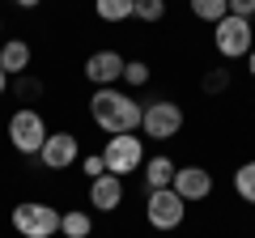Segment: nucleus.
<instances>
[{
    "mask_svg": "<svg viewBox=\"0 0 255 238\" xmlns=\"http://www.w3.org/2000/svg\"><path fill=\"white\" fill-rule=\"evenodd\" d=\"M140 115H145V102H136L128 90H94L90 98V119L98 123L107 136H124V132H140Z\"/></svg>",
    "mask_w": 255,
    "mask_h": 238,
    "instance_id": "obj_1",
    "label": "nucleus"
},
{
    "mask_svg": "<svg viewBox=\"0 0 255 238\" xmlns=\"http://www.w3.org/2000/svg\"><path fill=\"white\" fill-rule=\"evenodd\" d=\"M13 230H17L21 238H55L60 234V209H51V204L43 200H21L13 204Z\"/></svg>",
    "mask_w": 255,
    "mask_h": 238,
    "instance_id": "obj_2",
    "label": "nucleus"
},
{
    "mask_svg": "<svg viewBox=\"0 0 255 238\" xmlns=\"http://www.w3.org/2000/svg\"><path fill=\"white\" fill-rule=\"evenodd\" d=\"M183 123H187V115H183V107L179 102H170V98H153V102H145V115H140V132H145L149 140H174L183 132Z\"/></svg>",
    "mask_w": 255,
    "mask_h": 238,
    "instance_id": "obj_3",
    "label": "nucleus"
},
{
    "mask_svg": "<svg viewBox=\"0 0 255 238\" xmlns=\"http://www.w3.org/2000/svg\"><path fill=\"white\" fill-rule=\"evenodd\" d=\"M102 162H107V174L128 179L132 170H140V166H145V136H136V132L107 136V145H102Z\"/></svg>",
    "mask_w": 255,
    "mask_h": 238,
    "instance_id": "obj_4",
    "label": "nucleus"
},
{
    "mask_svg": "<svg viewBox=\"0 0 255 238\" xmlns=\"http://www.w3.org/2000/svg\"><path fill=\"white\" fill-rule=\"evenodd\" d=\"M213 47H217L221 60H247L255 47V34H251V21L247 17H234V13H226V17L213 26Z\"/></svg>",
    "mask_w": 255,
    "mask_h": 238,
    "instance_id": "obj_5",
    "label": "nucleus"
},
{
    "mask_svg": "<svg viewBox=\"0 0 255 238\" xmlns=\"http://www.w3.org/2000/svg\"><path fill=\"white\" fill-rule=\"evenodd\" d=\"M183 217H187V200H183L174 187H157V192L145 196V221L157 230V234H170V230H179Z\"/></svg>",
    "mask_w": 255,
    "mask_h": 238,
    "instance_id": "obj_6",
    "label": "nucleus"
},
{
    "mask_svg": "<svg viewBox=\"0 0 255 238\" xmlns=\"http://www.w3.org/2000/svg\"><path fill=\"white\" fill-rule=\"evenodd\" d=\"M43 140H47V119L38 115L34 107H21V111H13V115H9V145L17 149V153L38 157Z\"/></svg>",
    "mask_w": 255,
    "mask_h": 238,
    "instance_id": "obj_7",
    "label": "nucleus"
},
{
    "mask_svg": "<svg viewBox=\"0 0 255 238\" xmlns=\"http://www.w3.org/2000/svg\"><path fill=\"white\" fill-rule=\"evenodd\" d=\"M77 162H81V145H77L73 132H47L43 149H38V166L43 170H68Z\"/></svg>",
    "mask_w": 255,
    "mask_h": 238,
    "instance_id": "obj_8",
    "label": "nucleus"
},
{
    "mask_svg": "<svg viewBox=\"0 0 255 238\" xmlns=\"http://www.w3.org/2000/svg\"><path fill=\"white\" fill-rule=\"evenodd\" d=\"M124 64L128 60L115 51V47H102V51H94L90 60H85V81L98 85V90H107V85L124 81Z\"/></svg>",
    "mask_w": 255,
    "mask_h": 238,
    "instance_id": "obj_9",
    "label": "nucleus"
},
{
    "mask_svg": "<svg viewBox=\"0 0 255 238\" xmlns=\"http://www.w3.org/2000/svg\"><path fill=\"white\" fill-rule=\"evenodd\" d=\"M170 187L187 204H200V200H209V196H213V170H204V166H179Z\"/></svg>",
    "mask_w": 255,
    "mask_h": 238,
    "instance_id": "obj_10",
    "label": "nucleus"
},
{
    "mask_svg": "<svg viewBox=\"0 0 255 238\" xmlns=\"http://www.w3.org/2000/svg\"><path fill=\"white\" fill-rule=\"evenodd\" d=\"M90 204L98 213H115L119 204H124V179H119V174H98L90 183Z\"/></svg>",
    "mask_w": 255,
    "mask_h": 238,
    "instance_id": "obj_11",
    "label": "nucleus"
},
{
    "mask_svg": "<svg viewBox=\"0 0 255 238\" xmlns=\"http://www.w3.org/2000/svg\"><path fill=\"white\" fill-rule=\"evenodd\" d=\"M30 60H34V51H30V43H26V38H4V43H0V68L9 73V81L26 73V68H30Z\"/></svg>",
    "mask_w": 255,
    "mask_h": 238,
    "instance_id": "obj_12",
    "label": "nucleus"
},
{
    "mask_svg": "<svg viewBox=\"0 0 255 238\" xmlns=\"http://www.w3.org/2000/svg\"><path fill=\"white\" fill-rule=\"evenodd\" d=\"M174 170H179V166H174L166 153L145 157V166H140V174H145V187H149V192H157V187H170V183H174Z\"/></svg>",
    "mask_w": 255,
    "mask_h": 238,
    "instance_id": "obj_13",
    "label": "nucleus"
},
{
    "mask_svg": "<svg viewBox=\"0 0 255 238\" xmlns=\"http://www.w3.org/2000/svg\"><path fill=\"white\" fill-rule=\"evenodd\" d=\"M60 234H64V238H90V234H94V217H90L85 209L60 213Z\"/></svg>",
    "mask_w": 255,
    "mask_h": 238,
    "instance_id": "obj_14",
    "label": "nucleus"
},
{
    "mask_svg": "<svg viewBox=\"0 0 255 238\" xmlns=\"http://www.w3.org/2000/svg\"><path fill=\"white\" fill-rule=\"evenodd\" d=\"M132 9H136V0H94V17L107 21V26L128 21V17H132Z\"/></svg>",
    "mask_w": 255,
    "mask_h": 238,
    "instance_id": "obj_15",
    "label": "nucleus"
},
{
    "mask_svg": "<svg viewBox=\"0 0 255 238\" xmlns=\"http://www.w3.org/2000/svg\"><path fill=\"white\" fill-rule=\"evenodd\" d=\"M234 192H238V200L255 204V157H251V162H243V166L234 170Z\"/></svg>",
    "mask_w": 255,
    "mask_h": 238,
    "instance_id": "obj_16",
    "label": "nucleus"
},
{
    "mask_svg": "<svg viewBox=\"0 0 255 238\" xmlns=\"http://www.w3.org/2000/svg\"><path fill=\"white\" fill-rule=\"evenodd\" d=\"M226 13H230V0H191V17H200V21L217 26Z\"/></svg>",
    "mask_w": 255,
    "mask_h": 238,
    "instance_id": "obj_17",
    "label": "nucleus"
},
{
    "mask_svg": "<svg viewBox=\"0 0 255 238\" xmlns=\"http://www.w3.org/2000/svg\"><path fill=\"white\" fill-rule=\"evenodd\" d=\"M9 90L26 102V98H38V94H43V81H38V77H30V73H21V77H13V81H9Z\"/></svg>",
    "mask_w": 255,
    "mask_h": 238,
    "instance_id": "obj_18",
    "label": "nucleus"
},
{
    "mask_svg": "<svg viewBox=\"0 0 255 238\" xmlns=\"http://www.w3.org/2000/svg\"><path fill=\"white\" fill-rule=\"evenodd\" d=\"M132 17H140V21H162V17H166V0H136Z\"/></svg>",
    "mask_w": 255,
    "mask_h": 238,
    "instance_id": "obj_19",
    "label": "nucleus"
},
{
    "mask_svg": "<svg viewBox=\"0 0 255 238\" xmlns=\"http://www.w3.org/2000/svg\"><path fill=\"white\" fill-rule=\"evenodd\" d=\"M124 81L128 85H149V64L145 60H128L124 64Z\"/></svg>",
    "mask_w": 255,
    "mask_h": 238,
    "instance_id": "obj_20",
    "label": "nucleus"
},
{
    "mask_svg": "<svg viewBox=\"0 0 255 238\" xmlns=\"http://www.w3.org/2000/svg\"><path fill=\"white\" fill-rule=\"evenodd\" d=\"M204 94H221V90H230V68H213V73H204Z\"/></svg>",
    "mask_w": 255,
    "mask_h": 238,
    "instance_id": "obj_21",
    "label": "nucleus"
},
{
    "mask_svg": "<svg viewBox=\"0 0 255 238\" xmlns=\"http://www.w3.org/2000/svg\"><path fill=\"white\" fill-rule=\"evenodd\" d=\"M81 170H85V179H98V174H107V162H102V153H90V157H81Z\"/></svg>",
    "mask_w": 255,
    "mask_h": 238,
    "instance_id": "obj_22",
    "label": "nucleus"
},
{
    "mask_svg": "<svg viewBox=\"0 0 255 238\" xmlns=\"http://www.w3.org/2000/svg\"><path fill=\"white\" fill-rule=\"evenodd\" d=\"M230 13H234V17H247V21H251V17H255V0H230Z\"/></svg>",
    "mask_w": 255,
    "mask_h": 238,
    "instance_id": "obj_23",
    "label": "nucleus"
},
{
    "mask_svg": "<svg viewBox=\"0 0 255 238\" xmlns=\"http://www.w3.org/2000/svg\"><path fill=\"white\" fill-rule=\"evenodd\" d=\"M13 4H17V9H38L43 0H13Z\"/></svg>",
    "mask_w": 255,
    "mask_h": 238,
    "instance_id": "obj_24",
    "label": "nucleus"
},
{
    "mask_svg": "<svg viewBox=\"0 0 255 238\" xmlns=\"http://www.w3.org/2000/svg\"><path fill=\"white\" fill-rule=\"evenodd\" d=\"M4 94H9V73L0 68V98H4Z\"/></svg>",
    "mask_w": 255,
    "mask_h": 238,
    "instance_id": "obj_25",
    "label": "nucleus"
},
{
    "mask_svg": "<svg viewBox=\"0 0 255 238\" xmlns=\"http://www.w3.org/2000/svg\"><path fill=\"white\" fill-rule=\"evenodd\" d=\"M247 73L255 77V47H251V55H247Z\"/></svg>",
    "mask_w": 255,
    "mask_h": 238,
    "instance_id": "obj_26",
    "label": "nucleus"
},
{
    "mask_svg": "<svg viewBox=\"0 0 255 238\" xmlns=\"http://www.w3.org/2000/svg\"><path fill=\"white\" fill-rule=\"evenodd\" d=\"M0 30H4V17H0Z\"/></svg>",
    "mask_w": 255,
    "mask_h": 238,
    "instance_id": "obj_27",
    "label": "nucleus"
}]
</instances>
